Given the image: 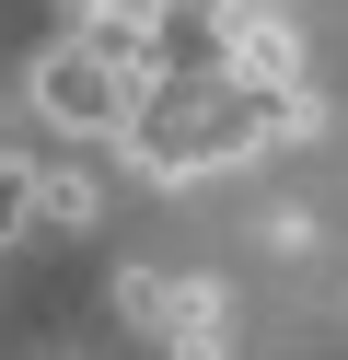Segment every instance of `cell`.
I'll return each mask as SVG.
<instances>
[{"instance_id": "5", "label": "cell", "mask_w": 348, "mask_h": 360, "mask_svg": "<svg viewBox=\"0 0 348 360\" xmlns=\"http://www.w3.org/2000/svg\"><path fill=\"white\" fill-rule=\"evenodd\" d=\"M58 12H70V24H82V12H93V0H58Z\"/></svg>"}, {"instance_id": "1", "label": "cell", "mask_w": 348, "mask_h": 360, "mask_svg": "<svg viewBox=\"0 0 348 360\" xmlns=\"http://www.w3.org/2000/svg\"><path fill=\"white\" fill-rule=\"evenodd\" d=\"M23 94H35V117L58 128V140H116V128H128V105H139V82L116 70L105 47H82V35H70V47L35 58V82H23Z\"/></svg>"}, {"instance_id": "2", "label": "cell", "mask_w": 348, "mask_h": 360, "mask_svg": "<svg viewBox=\"0 0 348 360\" xmlns=\"http://www.w3.org/2000/svg\"><path fill=\"white\" fill-rule=\"evenodd\" d=\"M221 70L244 82V94H278V82H302V35L278 24V12H255V0H232L221 12Z\"/></svg>"}, {"instance_id": "4", "label": "cell", "mask_w": 348, "mask_h": 360, "mask_svg": "<svg viewBox=\"0 0 348 360\" xmlns=\"http://www.w3.org/2000/svg\"><path fill=\"white\" fill-rule=\"evenodd\" d=\"M23 198H35V163L0 151V244H23Z\"/></svg>"}, {"instance_id": "3", "label": "cell", "mask_w": 348, "mask_h": 360, "mask_svg": "<svg viewBox=\"0 0 348 360\" xmlns=\"http://www.w3.org/2000/svg\"><path fill=\"white\" fill-rule=\"evenodd\" d=\"M23 221H58V233H93V221H105V186H93L82 163H35V198H23Z\"/></svg>"}]
</instances>
